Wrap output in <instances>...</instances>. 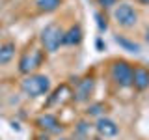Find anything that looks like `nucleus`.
<instances>
[{
    "label": "nucleus",
    "mask_w": 149,
    "mask_h": 140,
    "mask_svg": "<svg viewBox=\"0 0 149 140\" xmlns=\"http://www.w3.org/2000/svg\"><path fill=\"white\" fill-rule=\"evenodd\" d=\"M21 90L26 97H32V99L47 95L50 92V78L41 73L24 75V78L21 80Z\"/></svg>",
    "instance_id": "f257e3e1"
},
{
    "label": "nucleus",
    "mask_w": 149,
    "mask_h": 140,
    "mask_svg": "<svg viewBox=\"0 0 149 140\" xmlns=\"http://www.w3.org/2000/svg\"><path fill=\"white\" fill-rule=\"evenodd\" d=\"M39 41L43 45L45 52H56L60 47L63 45V28L56 22H50L47 24L43 30H41Z\"/></svg>",
    "instance_id": "f03ea898"
},
{
    "label": "nucleus",
    "mask_w": 149,
    "mask_h": 140,
    "mask_svg": "<svg viewBox=\"0 0 149 140\" xmlns=\"http://www.w3.org/2000/svg\"><path fill=\"white\" fill-rule=\"evenodd\" d=\"M110 77L119 88H132V65L127 60H114L110 65Z\"/></svg>",
    "instance_id": "7ed1b4c3"
},
{
    "label": "nucleus",
    "mask_w": 149,
    "mask_h": 140,
    "mask_svg": "<svg viewBox=\"0 0 149 140\" xmlns=\"http://www.w3.org/2000/svg\"><path fill=\"white\" fill-rule=\"evenodd\" d=\"M45 60V50L41 49H28L26 52L19 58V73L22 75H32L39 69V65Z\"/></svg>",
    "instance_id": "20e7f679"
},
{
    "label": "nucleus",
    "mask_w": 149,
    "mask_h": 140,
    "mask_svg": "<svg viewBox=\"0 0 149 140\" xmlns=\"http://www.w3.org/2000/svg\"><path fill=\"white\" fill-rule=\"evenodd\" d=\"M112 15H114V21L118 22V26H121V28H132L138 22V11L129 2L116 4Z\"/></svg>",
    "instance_id": "39448f33"
},
{
    "label": "nucleus",
    "mask_w": 149,
    "mask_h": 140,
    "mask_svg": "<svg viewBox=\"0 0 149 140\" xmlns=\"http://www.w3.org/2000/svg\"><path fill=\"white\" fill-rule=\"evenodd\" d=\"M93 92H95V80H93V77H84L77 82V86H74L73 99L77 103H86V101H90Z\"/></svg>",
    "instance_id": "423d86ee"
},
{
    "label": "nucleus",
    "mask_w": 149,
    "mask_h": 140,
    "mask_svg": "<svg viewBox=\"0 0 149 140\" xmlns=\"http://www.w3.org/2000/svg\"><path fill=\"white\" fill-rule=\"evenodd\" d=\"M36 125H37L41 131H45V133H58V131L62 129V123H60V120L56 118L54 114H50V112H45V114L37 116Z\"/></svg>",
    "instance_id": "0eeeda50"
},
{
    "label": "nucleus",
    "mask_w": 149,
    "mask_h": 140,
    "mask_svg": "<svg viewBox=\"0 0 149 140\" xmlns=\"http://www.w3.org/2000/svg\"><path fill=\"white\" fill-rule=\"evenodd\" d=\"M95 131L104 138H112V136H116V134L119 133V127H118V123H116L114 120L102 116V118H97V121H95Z\"/></svg>",
    "instance_id": "6e6552de"
},
{
    "label": "nucleus",
    "mask_w": 149,
    "mask_h": 140,
    "mask_svg": "<svg viewBox=\"0 0 149 140\" xmlns=\"http://www.w3.org/2000/svg\"><path fill=\"white\" fill-rule=\"evenodd\" d=\"M132 88L138 92H143L149 88V69L143 65L132 67Z\"/></svg>",
    "instance_id": "1a4fd4ad"
},
{
    "label": "nucleus",
    "mask_w": 149,
    "mask_h": 140,
    "mask_svg": "<svg viewBox=\"0 0 149 140\" xmlns=\"http://www.w3.org/2000/svg\"><path fill=\"white\" fill-rule=\"evenodd\" d=\"M82 39H84V32H82L80 24H73L67 30H63V45L77 47V45L82 43Z\"/></svg>",
    "instance_id": "9d476101"
},
{
    "label": "nucleus",
    "mask_w": 149,
    "mask_h": 140,
    "mask_svg": "<svg viewBox=\"0 0 149 140\" xmlns=\"http://www.w3.org/2000/svg\"><path fill=\"white\" fill-rule=\"evenodd\" d=\"M69 99H73V90H69L67 84H62V86H60L58 90H56L52 95H50V99L47 101V106H52L56 101L63 103V101H69Z\"/></svg>",
    "instance_id": "9b49d317"
},
{
    "label": "nucleus",
    "mask_w": 149,
    "mask_h": 140,
    "mask_svg": "<svg viewBox=\"0 0 149 140\" xmlns=\"http://www.w3.org/2000/svg\"><path fill=\"white\" fill-rule=\"evenodd\" d=\"M15 56V43L13 41H8V43L0 45V65H6L13 60Z\"/></svg>",
    "instance_id": "f8f14e48"
},
{
    "label": "nucleus",
    "mask_w": 149,
    "mask_h": 140,
    "mask_svg": "<svg viewBox=\"0 0 149 140\" xmlns=\"http://www.w3.org/2000/svg\"><path fill=\"white\" fill-rule=\"evenodd\" d=\"M62 2H63V0H34L36 8L39 9V11H43V13L56 11V9L62 6Z\"/></svg>",
    "instance_id": "ddd939ff"
},
{
    "label": "nucleus",
    "mask_w": 149,
    "mask_h": 140,
    "mask_svg": "<svg viewBox=\"0 0 149 140\" xmlns=\"http://www.w3.org/2000/svg\"><path fill=\"white\" fill-rule=\"evenodd\" d=\"M106 112V105L104 103H93V105L88 106L86 114L88 116H97V118H102V114Z\"/></svg>",
    "instance_id": "4468645a"
},
{
    "label": "nucleus",
    "mask_w": 149,
    "mask_h": 140,
    "mask_svg": "<svg viewBox=\"0 0 149 140\" xmlns=\"http://www.w3.org/2000/svg\"><path fill=\"white\" fill-rule=\"evenodd\" d=\"M116 41H118L121 47H125L127 50H130V52H140V45H138V43H132V41H129L127 37H123V36H116Z\"/></svg>",
    "instance_id": "2eb2a0df"
},
{
    "label": "nucleus",
    "mask_w": 149,
    "mask_h": 140,
    "mask_svg": "<svg viewBox=\"0 0 149 140\" xmlns=\"http://www.w3.org/2000/svg\"><path fill=\"white\" fill-rule=\"evenodd\" d=\"M97 4L102 8V9H110V8H116V4H118V0H95Z\"/></svg>",
    "instance_id": "dca6fc26"
},
{
    "label": "nucleus",
    "mask_w": 149,
    "mask_h": 140,
    "mask_svg": "<svg viewBox=\"0 0 149 140\" xmlns=\"http://www.w3.org/2000/svg\"><path fill=\"white\" fill-rule=\"evenodd\" d=\"M95 19H97V24H99V30H101V32H104L106 28H108V24H106V19L102 17V13H97Z\"/></svg>",
    "instance_id": "f3484780"
},
{
    "label": "nucleus",
    "mask_w": 149,
    "mask_h": 140,
    "mask_svg": "<svg viewBox=\"0 0 149 140\" xmlns=\"http://www.w3.org/2000/svg\"><path fill=\"white\" fill-rule=\"evenodd\" d=\"M136 2H140V4H143V6H149V0H136Z\"/></svg>",
    "instance_id": "a211bd4d"
},
{
    "label": "nucleus",
    "mask_w": 149,
    "mask_h": 140,
    "mask_svg": "<svg viewBox=\"0 0 149 140\" xmlns=\"http://www.w3.org/2000/svg\"><path fill=\"white\" fill-rule=\"evenodd\" d=\"M146 41H147V43H149V28H147V30H146Z\"/></svg>",
    "instance_id": "6ab92c4d"
},
{
    "label": "nucleus",
    "mask_w": 149,
    "mask_h": 140,
    "mask_svg": "<svg viewBox=\"0 0 149 140\" xmlns=\"http://www.w3.org/2000/svg\"><path fill=\"white\" fill-rule=\"evenodd\" d=\"M60 140H67V138H60Z\"/></svg>",
    "instance_id": "aec40b11"
}]
</instances>
